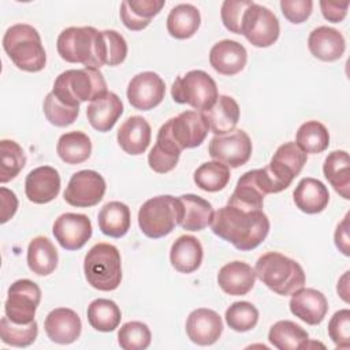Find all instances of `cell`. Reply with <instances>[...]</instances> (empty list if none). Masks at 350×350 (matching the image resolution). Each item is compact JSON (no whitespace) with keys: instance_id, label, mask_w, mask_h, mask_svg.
<instances>
[{"instance_id":"obj_43","label":"cell","mask_w":350,"mask_h":350,"mask_svg":"<svg viewBox=\"0 0 350 350\" xmlns=\"http://www.w3.org/2000/svg\"><path fill=\"white\" fill-rule=\"evenodd\" d=\"M38 335L37 321L33 320L29 324H16L7 316L0 320V336L3 343L14 347H27L34 343Z\"/></svg>"},{"instance_id":"obj_30","label":"cell","mask_w":350,"mask_h":350,"mask_svg":"<svg viewBox=\"0 0 350 350\" xmlns=\"http://www.w3.org/2000/svg\"><path fill=\"white\" fill-rule=\"evenodd\" d=\"M204 115L208 120L209 130L215 135L226 134L235 130L238 124L239 105L231 96L221 94L208 111H204Z\"/></svg>"},{"instance_id":"obj_5","label":"cell","mask_w":350,"mask_h":350,"mask_svg":"<svg viewBox=\"0 0 350 350\" xmlns=\"http://www.w3.org/2000/svg\"><path fill=\"white\" fill-rule=\"evenodd\" d=\"M107 92V82L101 71L92 67L63 71L55 79L52 89L62 103L78 108L81 103L92 101Z\"/></svg>"},{"instance_id":"obj_46","label":"cell","mask_w":350,"mask_h":350,"mask_svg":"<svg viewBox=\"0 0 350 350\" xmlns=\"http://www.w3.org/2000/svg\"><path fill=\"white\" fill-rule=\"evenodd\" d=\"M150 342V329L142 321H129L119 328L118 343L123 350H145Z\"/></svg>"},{"instance_id":"obj_16","label":"cell","mask_w":350,"mask_h":350,"mask_svg":"<svg viewBox=\"0 0 350 350\" xmlns=\"http://www.w3.org/2000/svg\"><path fill=\"white\" fill-rule=\"evenodd\" d=\"M52 232L63 249L79 250L90 239L93 228L86 215L67 212L55 220Z\"/></svg>"},{"instance_id":"obj_1","label":"cell","mask_w":350,"mask_h":350,"mask_svg":"<svg viewBox=\"0 0 350 350\" xmlns=\"http://www.w3.org/2000/svg\"><path fill=\"white\" fill-rule=\"evenodd\" d=\"M211 228L215 235L241 252L256 249L269 232V220L262 211L246 212L226 205L213 215Z\"/></svg>"},{"instance_id":"obj_4","label":"cell","mask_w":350,"mask_h":350,"mask_svg":"<svg viewBox=\"0 0 350 350\" xmlns=\"http://www.w3.org/2000/svg\"><path fill=\"white\" fill-rule=\"evenodd\" d=\"M306 160V153L295 142L282 144L273 153L269 164L257 170V179L264 194L280 193L287 189L293 179L299 175Z\"/></svg>"},{"instance_id":"obj_9","label":"cell","mask_w":350,"mask_h":350,"mask_svg":"<svg viewBox=\"0 0 350 350\" xmlns=\"http://www.w3.org/2000/svg\"><path fill=\"white\" fill-rule=\"evenodd\" d=\"M172 100L178 104H187L196 111H208L217 100L215 79L202 70H191L178 77L171 88Z\"/></svg>"},{"instance_id":"obj_28","label":"cell","mask_w":350,"mask_h":350,"mask_svg":"<svg viewBox=\"0 0 350 350\" xmlns=\"http://www.w3.org/2000/svg\"><path fill=\"white\" fill-rule=\"evenodd\" d=\"M265 194L262 193L260 183L257 180L256 170L245 172L237 182L235 190L232 191L231 197L228 198L227 205L235 206L238 209L253 212V211H262Z\"/></svg>"},{"instance_id":"obj_24","label":"cell","mask_w":350,"mask_h":350,"mask_svg":"<svg viewBox=\"0 0 350 350\" xmlns=\"http://www.w3.org/2000/svg\"><path fill=\"white\" fill-rule=\"evenodd\" d=\"M256 279L254 269L243 261H231L217 273V284L228 295L247 294L254 287Z\"/></svg>"},{"instance_id":"obj_8","label":"cell","mask_w":350,"mask_h":350,"mask_svg":"<svg viewBox=\"0 0 350 350\" xmlns=\"http://www.w3.org/2000/svg\"><path fill=\"white\" fill-rule=\"evenodd\" d=\"M60 57L68 63H81L85 67L98 68L100 60V31L92 26L67 27L56 41Z\"/></svg>"},{"instance_id":"obj_39","label":"cell","mask_w":350,"mask_h":350,"mask_svg":"<svg viewBox=\"0 0 350 350\" xmlns=\"http://www.w3.org/2000/svg\"><path fill=\"white\" fill-rule=\"evenodd\" d=\"M120 319V309L112 299L97 298L88 306V321L96 331L111 332L119 327Z\"/></svg>"},{"instance_id":"obj_45","label":"cell","mask_w":350,"mask_h":350,"mask_svg":"<svg viewBox=\"0 0 350 350\" xmlns=\"http://www.w3.org/2000/svg\"><path fill=\"white\" fill-rule=\"evenodd\" d=\"M227 325L237 332H247L258 323L257 308L247 301H238L231 304L226 310Z\"/></svg>"},{"instance_id":"obj_27","label":"cell","mask_w":350,"mask_h":350,"mask_svg":"<svg viewBox=\"0 0 350 350\" xmlns=\"http://www.w3.org/2000/svg\"><path fill=\"white\" fill-rule=\"evenodd\" d=\"M204 250L201 242L193 235H180L170 250L171 265L180 273L197 271L202 262Z\"/></svg>"},{"instance_id":"obj_12","label":"cell","mask_w":350,"mask_h":350,"mask_svg":"<svg viewBox=\"0 0 350 350\" xmlns=\"http://www.w3.org/2000/svg\"><path fill=\"white\" fill-rule=\"evenodd\" d=\"M40 301V287L30 279H19L8 287L4 304L5 316L16 324H29L34 320Z\"/></svg>"},{"instance_id":"obj_22","label":"cell","mask_w":350,"mask_h":350,"mask_svg":"<svg viewBox=\"0 0 350 350\" xmlns=\"http://www.w3.org/2000/svg\"><path fill=\"white\" fill-rule=\"evenodd\" d=\"M123 113V103L113 92H107L92 100L86 108V116L93 129L101 133L109 131Z\"/></svg>"},{"instance_id":"obj_21","label":"cell","mask_w":350,"mask_h":350,"mask_svg":"<svg viewBox=\"0 0 350 350\" xmlns=\"http://www.w3.org/2000/svg\"><path fill=\"white\" fill-rule=\"evenodd\" d=\"M247 62L245 46L234 40H221L209 51L212 68L221 75H235L241 72Z\"/></svg>"},{"instance_id":"obj_17","label":"cell","mask_w":350,"mask_h":350,"mask_svg":"<svg viewBox=\"0 0 350 350\" xmlns=\"http://www.w3.org/2000/svg\"><path fill=\"white\" fill-rule=\"evenodd\" d=\"M223 321L217 312L208 308L194 309L186 320V334L198 346H211L219 340Z\"/></svg>"},{"instance_id":"obj_50","label":"cell","mask_w":350,"mask_h":350,"mask_svg":"<svg viewBox=\"0 0 350 350\" xmlns=\"http://www.w3.org/2000/svg\"><path fill=\"white\" fill-rule=\"evenodd\" d=\"M280 10L288 22L298 25L305 22L310 16L313 10V1L312 0H282Z\"/></svg>"},{"instance_id":"obj_2","label":"cell","mask_w":350,"mask_h":350,"mask_svg":"<svg viewBox=\"0 0 350 350\" xmlns=\"http://www.w3.org/2000/svg\"><path fill=\"white\" fill-rule=\"evenodd\" d=\"M3 48L11 62L22 71L38 72L46 64V53L40 33L30 25L16 23L7 29Z\"/></svg>"},{"instance_id":"obj_41","label":"cell","mask_w":350,"mask_h":350,"mask_svg":"<svg viewBox=\"0 0 350 350\" xmlns=\"http://www.w3.org/2000/svg\"><path fill=\"white\" fill-rule=\"evenodd\" d=\"M231 174L227 165L216 160L201 164L193 175L194 183L204 191L215 193L223 190L230 182Z\"/></svg>"},{"instance_id":"obj_34","label":"cell","mask_w":350,"mask_h":350,"mask_svg":"<svg viewBox=\"0 0 350 350\" xmlns=\"http://www.w3.org/2000/svg\"><path fill=\"white\" fill-rule=\"evenodd\" d=\"M183 206V219L180 227L187 231H201L211 226L215 211L212 204L196 194H183L179 197Z\"/></svg>"},{"instance_id":"obj_31","label":"cell","mask_w":350,"mask_h":350,"mask_svg":"<svg viewBox=\"0 0 350 350\" xmlns=\"http://www.w3.org/2000/svg\"><path fill=\"white\" fill-rule=\"evenodd\" d=\"M323 174L340 197L350 198V159L346 150L331 152L324 160Z\"/></svg>"},{"instance_id":"obj_14","label":"cell","mask_w":350,"mask_h":350,"mask_svg":"<svg viewBox=\"0 0 350 350\" xmlns=\"http://www.w3.org/2000/svg\"><path fill=\"white\" fill-rule=\"evenodd\" d=\"M105 189V180L97 171L82 170L70 178L63 197L71 206L89 208L103 200Z\"/></svg>"},{"instance_id":"obj_10","label":"cell","mask_w":350,"mask_h":350,"mask_svg":"<svg viewBox=\"0 0 350 350\" xmlns=\"http://www.w3.org/2000/svg\"><path fill=\"white\" fill-rule=\"evenodd\" d=\"M280 26L276 15L267 7L252 3L243 14L241 34L257 48H267L279 38Z\"/></svg>"},{"instance_id":"obj_32","label":"cell","mask_w":350,"mask_h":350,"mask_svg":"<svg viewBox=\"0 0 350 350\" xmlns=\"http://www.w3.org/2000/svg\"><path fill=\"white\" fill-rule=\"evenodd\" d=\"M97 221L98 228L104 235L122 238L130 230V208L120 201H109L100 209Z\"/></svg>"},{"instance_id":"obj_36","label":"cell","mask_w":350,"mask_h":350,"mask_svg":"<svg viewBox=\"0 0 350 350\" xmlns=\"http://www.w3.org/2000/svg\"><path fill=\"white\" fill-rule=\"evenodd\" d=\"M180 152L182 150L171 139L167 131L163 127H160L157 133L156 144L153 145V148L148 154V164L154 172L167 174L176 167Z\"/></svg>"},{"instance_id":"obj_3","label":"cell","mask_w":350,"mask_h":350,"mask_svg":"<svg viewBox=\"0 0 350 350\" xmlns=\"http://www.w3.org/2000/svg\"><path fill=\"white\" fill-rule=\"evenodd\" d=\"M254 272L269 290L279 295H291L305 286L302 267L278 252H268L258 257Z\"/></svg>"},{"instance_id":"obj_18","label":"cell","mask_w":350,"mask_h":350,"mask_svg":"<svg viewBox=\"0 0 350 350\" xmlns=\"http://www.w3.org/2000/svg\"><path fill=\"white\" fill-rule=\"evenodd\" d=\"M60 191V175L51 165L31 170L25 179V194L30 202L48 204Z\"/></svg>"},{"instance_id":"obj_29","label":"cell","mask_w":350,"mask_h":350,"mask_svg":"<svg viewBox=\"0 0 350 350\" xmlns=\"http://www.w3.org/2000/svg\"><path fill=\"white\" fill-rule=\"evenodd\" d=\"M164 4V0H124L120 4V19L129 30L139 31L149 26Z\"/></svg>"},{"instance_id":"obj_20","label":"cell","mask_w":350,"mask_h":350,"mask_svg":"<svg viewBox=\"0 0 350 350\" xmlns=\"http://www.w3.org/2000/svg\"><path fill=\"white\" fill-rule=\"evenodd\" d=\"M291 313L309 325L320 324L327 312L328 302L325 295L314 288H299L290 298Z\"/></svg>"},{"instance_id":"obj_15","label":"cell","mask_w":350,"mask_h":350,"mask_svg":"<svg viewBox=\"0 0 350 350\" xmlns=\"http://www.w3.org/2000/svg\"><path fill=\"white\" fill-rule=\"evenodd\" d=\"M165 94V83L153 71H144L131 78L127 86V100L135 109L149 111L157 107Z\"/></svg>"},{"instance_id":"obj_11","label":"cell","mask_w":350,"mask_h":350,"mask_svg":"<svg viewBox=\"0 0 350 350\" xmlns=\"http://www.w3.org/2000/svg\"><path fill=\"white\" fill-rule=\"evenodd\" d=\"M161 127L180 150L200 146L209 131L208 120L204 112L200 111L180 112L178 116L168 119Z\"/></svg>"},{"instance_id":"obj_35","label":"cell","mask_w":350,"mask_h":350,"mask_svg":"<svg viewBox=\"0 0 350 350\" xmlns=\"http://www.w3.org/2000/svg\"><path fill=\"white\" fill-rule=\"evenodd\" d=\"M57 261V250L49 238L36 237L30 241L27 246V265L33 273L46 276L56 269Z\"/></svg>"},{"instance_id":"obj_7","label":"cell","mask_w":350,"mask_h":350,"mask_svg":"<svg viewBox=\"0 0 350 350\" xmlns=\"http://www.w3.org/2000/svg\"><path fill=\"white\" fill-rule=\"evenodd\" d=\"M183 219V206L172 196L149 198L138 211V226L148 238H163L174 231Z\"/></svg>"},{"instance_id":"obj_6","label":"cell","mask_w":350,"mask_h":350,"mask_svg":"<svg viewBox=\"0 0 350 350\" xmlns=\"http://www.w3.org/2000/svg\"><path fill=\"white\" fill-rule=\"evenodd\" d=\"M83 272L93 288L116 290L122 282V260L118 247L105 242L96 243L85 256Z\"/></svg>"},{"instance_id":"obj_48","label":"cell","mask_w":350,"mask_h":350,"mask_svg":"<svg viewBox=\"0 0 350 350\" xmlns=\"http://www.w3.org/2000/svg\"><path fill=\"white\" fill-rule=\"evenodd\" d=\"M252 0H226L221 4L220 16L224 27L235 34H241L243 14L252 4Z\"/></svg>"},{"instance_id":"obj_54","label":"cell","mask_w":350,"mask_h":350,"mask_svg":"<svg viewBox=\"0 0 350 350\" xmlns=\"http://www.w3.org/2000/svg\"><path fill=\"white\" fill-rule=\"evenodd\" d=\"M347 278H349V272H345V275L342 276V279L338 282V293L339 295L342 297V299L345 302H349V298H347Z\"/></svg>"},{"instance_id":"obj_25","label":"cell","mask_w":350,"mask_h":350,"mask_svg":"<svg viewBox=\"0 0 350 350\" xmlns=\"http://www.w3.org/2000/svg\"><path fill=\"white\" fill-rule=\"evenodd\" d=\"M118 144L120 148L133 156L142 154L152 138L150 124L142 116L134 115L127 118L118 130Z\"/></svg>"},{"instance_id":"obj_49","label":"cell","mask_w":350,"mask_h":350,"mask_svg":"<svg viewBox=\"0 0 350 350\" xmlns=\"http://www.w3.org/2000/svg\"><path fill=\"white\" fill-rule=\"evenodd\" d=\"M328 335L339 349L350 347V310L340 309L334 313L328 323Z\"/></svg>"},{"instance_id":"obj_52","label":"cell","mask_w":350,"mask_h":350,"mask_svg":"<svg viewBox=\"0 0 350 350\" xmlns=\"http://www.w3.org/2000/svg\"><path fill=\"white\" fill-rule=\"evenodd\" d=\"M0 197H1V213H0V223H7L16 212L18 209V198L12 190H8L7 187L0 189Z\"/></svg>"},{"instance_id":"obj_47","label":"cell","mask_w":350,"mask_h":350,"mask_svg":"<svg viewBox=\"0 0 350 350\" xmlns=\"http://www.w3.org/2000/svg\"><path fill=\"white\" fill-rule=\"evenodd\" d=\"M42 109L46 120L57 127H66L72 124L79 115L78 107H70L62 103L52 92L46 94Z\"/></svg>"},{"instance_id":"obj_33","label":"cell","mask_w":350,"mask_h":350,"mask_svg":"<svg viewBox=\"0 0 350 350\" xmlns=\"http://www.w3.org/2000/svg\"><path fill=\"white\" fill-rule=\"evenodd\" d=\"M201 25V15L197 7L189 3L175 5L167 16V31L176 40L193 37Z\"/></svg>"},{"instance_id":"obj_44","label":"cell","mask_w":350,"mask_h":350,"mask_svg":"<svg viewBox=\"0 0 350 350\" xmlns=\"http://www.w3.org/2000/svg\"><path fill=\"white\" fill-rule=\"evenodd\" d=\"M127 56V42L116 30L100 31V59L103 66H118Z\"/></svg>"},{"instance_id":"obj_40","label":"cell","mask_w":350,"mask_h":350,"mask_svg":"<svg viewBox=\"0 0 350 350\" xmlns=\"http://www.w3.org/2000/svg\"><path fill=\"white\" fill-rule=\"evenodd\" d=\"M297 146L308 153H321L329 145V133L327 127L317 120L302 123L295 135Z\"/></svg>"},{"instance_id":"obj_13","label":"cell","mask_w":350,"mask_h":350,"mask_svg":"<svg viewBox=\"0 0 350 350\" xmlns=\"http://www.w3.org/2000/svg\"><path fill=\"white\" fill-rule=\"evenodd\" d=\"M252 141L243 130H232L215 135L208 146L209 156L227 167L238 168L246 164L252 156Z\"/></svg>"},{"instance_id":"obj_38","label":"cell","mask_w":350,"mask_h":350,"mask_svg":"<svg viewBox=\"0 0 350 350\" xmlns=\"http://www.w3.org/2000/svg\"><path fill=\"white\" fill-rule=\"evenodd\" d=\"M56 152L66 164H81L90 157L92 142L82 131H70L60 135Z\"/></svg>"},{"instance_id":"obj_19","label":"cell","mask_w":350,"mask_h":350,"mask_svg":"<svg viewBox=\"0 0 350 350\" xmlns=\"http://www.w3.org/2000/svg\"><path fill=\"white\" fill-rule=\"evenodd\" d=\"M48 338L59 345L75 342L82 331V323L77 312L68 308H56L51 310L44 321Z\"/></svg>"},{"instance_id":"obj_37","label":"cell","mask_w":350,"mask_h":350,"mask_svg":"<svg viewBox=\"0 0 350 350\" xmlns=\"http://www.w3.org/2000/svg\"><path fill=\"white\" fill-rule=\"evenodd\" d=\"M268 340L279 350H297L306 347L309 335L294 321L279 320L269 328Z\"/></svg>"},{"instance_id":"obj_26","label":"cell","mask_w":350,"mask_h":350,"mask_svg":"<svg viewBox=\"0 0 350 350\" xmlns=\"http://www.w3.org/2000/svg\"><path fill=\"white\" fill-rule=\"evenodd\" d=\"M293 197L297 208L308 215L323 212L329 201L327 186L321 180L310 176L298 182Z\"/></svg>"},{"instance_id":"obj_23","label":"cell","mask_w":350,"mask_h":350,"mask_svg":"<svg viewBox=\"0 0 350 350\" xmlns=\"http://www.w3.org/2000/svg\"><path fill=\"white\" fill-rule=\"evenodd\" d=\"M308 48L319 60L335 62L345 53L346 42L339 30L328 26H319L310 31Z\"/></svg>"},{"instance_id":"obj_42","label":"cell","mask_w":350,"mask_h":350,"mask_svg":"<svg viewBox=\"0 0 350 350\" xmlns=\"http://www.w3.org/2000/svg\"><path fill=\"white\" fill-rule=\"evenodd\" d=\"M0 182L7 183L23 170L26 154L21 145L12 139L0 141Z\"/></svg>"},{"instance_id":"obj_53","label":"cell","mask_w":350,"mask_h":350,"mask_svg":"<svg viewBox=\"0 0 350 350\" xmlns=\"http://www.w3.org/2000/svg\"><path fill=\"white\" fill-rule=\"evenodd\" d=\"M335 245L345 256H350V247H349V213L345 216V219L338 224L335 231Z\"/></svg>"},{"instance_id":"obj_51","label":"cell","mask_w":350,"mask_h":350,"mask_svg":"<svg viewBox=\"0 0 350 350\" xmlns=\"http://www.w3.org/2000/svg\"><path fill=\"white\" fill-rule=\"evenodd\" d=\"M320 8L323 16L334 23L342 22L346 15H347V8H349V1H327L321 0L320 1Z\"/></svg>"}]
</instances>
